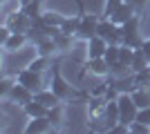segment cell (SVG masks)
Wrapping results in <instances>:
<instances>
[{
  "label": "cell",
  "mask_w": 150,
  "mask_h": 134,
  "mask_svg": "<svg viewBox=\"0 0 150 134\" xmlns=\"http://www.w3.org/2000/svg\"><path fill=\"white\" fill-rule=\"evenodd\" d=\"M18 2H20V7H25V5H29L31 0H18Z\"/></svg>",
  "instance_id": "obj_27"
},
{
  "label": "cell",
  "mask_w": 150,
  "mask_h": 134,
  "mask_svg": "<svg viewBox=\"0 0 150 134\" xmlns=\"http://www.w3.org/2000/svg\"><path fill=\"white\" fill-rule=\"evenodd\" d=\"M54 49H58L56 47V43H54V38H45L43 43H38V56H50Z\"/></svg>",
  "instance_id": "obj_18"
},
{
  "label": "cell",
  "mask_w": 150,
  "mask_h": 134,
  "mask_svg": "<svg viewBox=\"0 0 150 134\" xmlns=\"http://www.w3.org/2000/svg\"><path fill=\"white\" fill-rule=\"evenodd\" d=\"M148 69H150V63H148Z\"/></svg>",
  "instance_id": "obj_29"
},
{
  "label": "cell",
  "mask_w": 150,
  "mask_h": 134,
  "mask_svg": "<svg viewBox=\"0 0 150 134\" xmlns=\"http://www.w3.org/2000/svg\"><path fill=\"white\" fill-rule=\"evenodd\" d=\"M34 98H36V101H40L43 105H47V107H54V105H58V101H61V98H58L52 89H38L36 94H34Z\"/></svg>",
  "instance_id": "obj_13"
},
{
  "label": "cell",
  "mask_w": 150,
  "mask_h": 134,
  "mask_svg": "<svg viewBox=\"0 0 150 134\" xmlns=\"http://www.w3.org/2000/svg\"><path fill=\"white\" fill-rule=\"evenodd\" d=\"M117 103H119V123H123V125H128L130 128L132 123L137 121V114H139V107L134 105V101H132L130 94H119V98H117Z\"/></svg>",
  "instance_id": "obj_1"
},
{
  "label": "cell",
  "mask_w": 150,
  "mask_h": 134,
  "mask_svg": "<svg viewBox=\"0 0 150 134\" xmlns=\"http://www.w3.org/2000/svg\"><path fill=\"white\" fill-rule=\"evenodd\" d=\"M108 40H103L101 36H94V38L88 40V56L90 58H101L105 56V49H108Z\"/></svg>",
  "instance_id": "obj_8"
},
{
  "label": "cell",
  "mask_w": 150,
  "mask_h": 134,
  "mask_svg": "<svg viewBox=\"0 0 150 134\" xmlns=\"http://www.w3.org/2000/svg\"><path fill=\"white\" fill-rule=\"evenodd\" d=\"M137 121H139V123H144V125H148V128H150V107L139 109V114H137Z\"/></svg>",
  "instance_id": "obj_25"
},
{
  "label": "cell",
  "mask_w": 150,
  "mask_h": 134,
  "mask_svg": "<svg viewBox=\"0 0 150 134\" xmlns=\"http://www.w3.org/2000/svg\"><path fill=\"white\" fill-rule=\"evenodd\" d=\"M141 49H144V51H146V56L150 58V36H148V38L144 40V45H141Z\"/></svg>",
  "instance_id": "obj_26"
},
{
  "label": "cell",
  "mask_w": 150,
  "mask_h": 134,
  "mask_svg": "<svg viewBox=\"0 0 150 134\" xmlns=\"http://www.w3.org/2000/svg\"><path fill=\"white\" fill-rule=\"evenodd\" d=\"M23 109H25V114L29 116V119H38V116H47V112H50V107L47 105H43L40 101H29L27 105H23Z\"/></svg>",
  "instance_id": "obj_9"
},
{
  "label": "cell",
  "mask_w": 150,
  "mask_h": 134,
  "mask_svg": "<svg viewBox=\"0 0 150 134\" xmlns=\"http://www.w3.org/2000/svg\"><path fill=\"white\" fill-rule=\"evenodd\" d=\"M130 132H132V134H148L150 128H148V125H144V123H139V121H134V123L130 125Z\"/></svg>",
  "instance_id": "obj_24"
},
{
  "label": "cell",
  "mask_w": 150,
  "mask_h": 134,
  "mask_svg": "<svg viewBox=\"0 0 150 134\" xmlns=\"http://www.w3.org/2000/svg\"><path fill=\"white\" fill-rule=\"evenodd\" d=\"M125 2H132V5H134V0H125Z\"/></svg>",
  "instance_id": "obj_28"
},
{
  "label": "cell",
  "mask_w": 150,
  "mask_h": 134,
  "mask_svg": "<svg viewBox=\"0 0 150 134\" xmlns=\"http://www.w3.org/2000/svg\"><path fill=\"white\" fill-rule=\"evenodd\" d=\"M123 2H125V0H108V2H105V9H103L105 18H110V16H112V13L117 11L121 5H123Z\"/></svg>",
  "instance_id": "obj_22"
},
{
  "label": "cell",
  "mask_w": 150,
  "mask_h": 134,
  "mask_svg": "<svg viewBox=\"0 0 150 134\" xmlns=\"http://www.w3.org/2000/svg\"><path fill=\"white\" fill-rule=\"evenodd\" d=\"M88 69L92 74H96V76H108L110 74V65H108V60L103 56L101 58H88Z\"/></svg>",
  "instance_id": "obj_10"
},
{
  "label": "cell",
  "mask_w": 150,
  "mask_h": 134,
  "mask_svg": "<svg viewBox=\"0 0 150 134\" xmlns=\"http://www.w3.org/2000/svg\"><path fill=\"white\" fill-rule=\"evenodd\" d=\"M27 38H29L27 34H11V36L7 38V43H5V49H7V51H16V49H20V47L25 45Z\"/></svg>",
  "instance_id": "obj_14"
},
{
  "label": "cell",
  "mask_w": 150,
  "mask_h": 134,
  "mask_svg": "<svg viewBox=\"0 0 150 134\" xmlns=\"http://www.w3.org/2000/svg\"><path fill=\"white\" fill-rule=\"evenodd\" d=\"M50 89L58 96V98H61V101H63V98H69V96H72V87H69L67 81L61 76L58 67H54V72H52V87H50Z\"/></svg>",
  "instance_id": "obj_5"
},
{
  "label": "cell",
  "mask_w": 150,
  "mask_h": 134,
  "mask_svg": "<svg viewBox=\"0 0 150 134\" xmlns=\"http://www.w3.org/2000/svg\"><path fill=\"white\" fill-rule=\"evenodd\" d=\"M134 9H137V7L132 5V2H123V5L110 16V20H114L117 25H125L130 18H134Z\"/></svg>",
  "instance_id": "obj_7"
},
{
  "label": "cell",
  "mask_w": 150,
  "mask_h": 134,
  "mask_svg": "<svg viewBox=\"0 0 150 134\" xmlns=\"http://www.w3.org/2000/svg\"><path fill=\"white\" fill-rule=\"evenodd\" d=\"M52 128V121L47 119V116H38V119H31L29 125L25 128V132L34 134V132H47V130Z\"/></svg>",
  "instance_id": "obj_11"
},
{
  "label": "cell",
  "mask_w": 150,
  "mask_h": 134,
  "mask_svg": "<svg viewBox=\"0 0 150 134\" xmlns=\"http://www.w3.org/2000/svg\"><path fill=\"white\" fill-rule=\"evenodd\" d=\"M148 63H150V58L146 56V51L139 47V49H134V58H132V65H130V69L137 74V72H144L146 67H148Z\"/></svg>",
  "instance_id": "obj_12"
},
{
  "label": "cell",
  "mask_w": 150,
  "mask_h": 134,
  "mask_svg": "<svg viewBox=\"0 0 150 134\" xmlns=\"http://www.w3.org/2000/svg\"><path fill=\"white\" fill-rule=\"evenodd\" d=\"M40 2H43V0H31L29 5H25L23 7V11L27 13V16H29V18H36V16H40Z\"/></svg>",
  "instance_id": "obj_20"
},
{
  "label": "cell",
  "mask_w": 150,
  "mask_h": 134,
  "mask_svg": "<svg viewBox=\"0 0 150 134\" xmlns=\"http://www.w3.org/2000/svg\"><path fill=\"white\" fill-rule=\"evenodd\" d=\"M96 29H99V18L88 13V16H81V25H79V34L76 36L83 40H90L96 36Z\"/></svg>",
  "instance_id": "obj_3"
},
{
  "label": "cell",
  "mask_w": 150,
  "mask_h": 134,
  "mask_svg": "<svg viewBox=\"0 0 150 134\" xmlns=\"http://www.w3.org/2000/svg\"><path fill=\"white\" fill-rule=\"evenodd\" d=\"M132 96V101H134V105H137L139 109H144V107H150V94L148 92H144V89H134V92H130Z\"/></svg>",
  "instance_id": "obj_15"
},
{
  "label": "cell",
  "mask_w": 150,
  "mask_h": 134,
  "mask_svg": "<svg viewBox=\"0 0 150 134\" xmlns=\"http://www.w3.org/2000/svg\"><path fill=\"white\" fill-rule=\"evenodd\" d=\"M7 27H9L13 34H27L31 29V18L20 9V11H16L11 18L7 20Z\"/></svg>",
  "instance_id": "obj_4"
},
{
  "label": "cell",
  "mask_w": 150,
  "mask_h": 134,
  "mask_svg": "<svg viewBox=\"0 0 150 134\" xmlns=\"http://www.w3.org/2000/svg\"><path fill=\"white\" fill-rule=\"evenodd\" d=\"M16 83H23L25 87H29L34 94H36L38 89H43V78H40V72L31 69V67H27V69L18 72V76H16Z\"/></svg>",
  "instance_id": "obj_2"
},
{
  "label": "cell",
  "mask_w": 150,
  "mask_h": 134,
  "mask_svg": "<svg viewBox=\"0 0 150 134\" xmlns=\"http://www.w3.org/2000/svg\"><path fill=\"white\" fill-rule=\"evenodd\" d=\"M61 114H63V107H61V103H58V105H54V107H50V112H47V119L52 121V125L61 123Z\"/></svg>",
  "instance_id": "obj_21"
},
{
  "label": "cell",
  "mask_w": 150,
  "mask_h": 134,
  "mask_svg": "<svg viewBox=\"0 0 150 134\" xmlns=\"http://www.w3.org/2000/svg\"><path fill=\"white\" fill-rule=\"evenodd\" d=\"M79 25H81V16L79 18H65L63 20V25L58 27L63 34H69V36H76L79 34Z\"/></svg>",
  "instance_id": "obj_16"
},
{
  "label": "cell",
  "mask_w": 150,
  "mask_h": 134,
  "mask_svg": "<svg viewBox=\"0 0 150 134\" xmlns=\"http://www.w3.org/2000/svg\"><path fill=\"white\" fill-rule=\"evenodd\" d=\"M132 58H134V49L121 43V54H119V60H121L123 65H128V67H130V65H132Z\"/></svg>",
  "instance_id": "obj_19"
},
{
  "label": "cell",
  "mask_w": 150,
  "mask_h": 134,
  "mask_svg": "<svg viewBox=\"0 0 150 134\" xmlns=\"http://www.w3.org/2000/svg\"><path fill=\"white\" fill-rule=\"evenodd\" d=\"M29 67H31V69H36V72H43L45 67H47V56H38L36 60H31V63H29Z\"/></svg>",
  "instance_id": "obj_23"
},
{
  "label": "cell",
  "mask_w": 150,
  "mask_h": 134,
  "mask_svg": "<svg viewBox=\"0 0 150 134\" xmlns=\"http://www.w3.org/2000/svg\"><path fill=\"white\" fill-rule=\"evenodd\" d=\"M9 98L13 103H18V105H27L29 101H34V92L29 87H25L23 83H16L11 87V92H9Z\"/></svg>",
  "instance_id": "obj_6"
},
{
  "label": "cell",
  "mask_w": 150,
  "mask_h": 134,
  "mask_svg": "<svg viewBox=\"0 0 150 134\" xmlns=\"http://www.w3.org/2000/svg\"><path fill=\"white\" fill-rule=\"evenodd\" d=\"M119 54H121V45H108V49H105V60H108V65H110V67H112L114 63H119Z\"/></svg>",
  "instance_id": "obj_17"
}]
</instances>
